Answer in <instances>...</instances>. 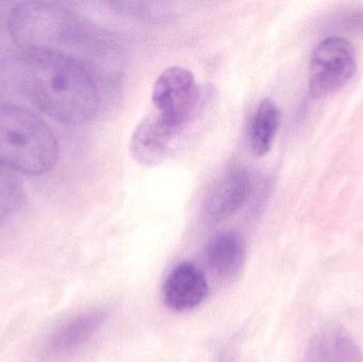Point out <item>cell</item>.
<instances>
[{"label": "cell", "instance_id": "7a4b0ae2", "mask_svg": "<svg viewBox=\"0 0 363 362\" xmlns=\"http://www.w3.org/2000/svg\"><path fill=\"white\" fill-rule=\"evenodd\" d=\"M8 31L21 52H55L74 59V51L84 46L89 34L74 13L48 1L15 6L9 14Z\"/></svg>", "mask_w": 363, "mask_h": 362}, {"label": "cell", "instance_id": "ba28073f", "mask_svg": "<svg viewBox=\"0 0 363 362\" xmlns=\"http://www.w3.org/2000/svg\"><path fill=\"white\" fill-rule=\"evenodd\" d=\"M108 312L89 310L68 320L49 338L45 346V356L59 361L69 356L84 346L106 322Z\"/></svg>", "mask_w": 363, "mask_h": 362}, {"label": "cell", "instance_id": "8992f818", "mask_svg": "<svg viewBox=\"0 0 363 362\" xmlns=\"http://www.w3.org/2000/svg\"><path fill=\"white\" fill-rule=\"evenodd\" d=\"M182 130L157 112L145 117L132 134L130 152L138 164L157 166L167 157Z\"/></svg>", "mask_w": 363, "mask_h": 362}, {"label": "cell", "instance_id": "9c48e42d", "mask_svg": "<svg viewBox=\"0 0 363 362\" xmlns=\"http://www.w3.org/2000/svg\"><path fill=\"white\" fill-rule=\"evenodd\" d=\"M207 293L206 278L192 263H182L174 267L164 282V301L174 312L194 310L202 304Z\"/></svg>", "mask_w": 363, "mask_h": 362}, {"label": "cell", "instance_id": "3957f363", "mask_svg": "<svg viewBox=\"0 0 363 362\" xmlns=\"http://www.w3.org/2000/svg\"><path fill=\"white\" fill-rule=\"evenodd\" d=\"M60 155L55 132L38 114L0 103V163L28 176L50 171Z\"/></svg>", "mask_w": 363, "mask_h": 362}, {"label": "cell", "instance_id": "5b68a950", "mask_svg": "<svg viewBox=\"0 0 363 362\" xmlns=\"http://www.w3.org/2000/svg\"><path fill=\"white\" fill-rule=\"evenodd\" d=\"M199 95L192 72L181 66H172L155 81L152 91L155 111L182 130L198 104Z\"/></svg>", "mask_w": 363, "mask_h": 362}, {"label": "cell", "instance_id": "7c38bea8", "mask_svg": "<svg viewBox=\"0 0 363 362\" xmlns=\"http://www.w3.org/2000/svg\"><path fill=\"white\" fill-rule=\"evenodd\" d=\"M281 125V111L274 101L264 99L259 102L250 127V145L257 157L270 151Z\"/></svg>", "mask_w": 363, "mask_h": 362}, {"label": "cell", "instance_id": "30bf717a", "mask_svg": "<svg viewBox=\"0 0 363 362\" xmlns=\"http://www.w3.org/2000/svg\"><path fill=\"white\" fill-rule=\"evenodd\" d=\"M304 362H363V355L342 325L328 323L311 338Z\"/></svg>", "mask_w": 363, "mask_h": 362}, {"label": "cell", "instance_id": "4fadbf2b", "mask_svg": "<svg viewBox=\"0 0 363 362\" xmlns=\"http://www.w3.org/2000/svg\"><path fill=\"white\" fill-rule=\"evenodd\" d=\"M23 200L25 193L17 172L0 163V222L18 212Z\"/></svg>", "mask_w": 363, "mask_h": 362}, {"label": "cell", "instance_id": "277c9868", "mask_svg": "<svg viewBox=\"0 0 363 362\" xmlns=\"http://www.w3.org/2000/svg\"><path fill=\"white\" fill-rule=\"evenodd\" d=\"M357 67L355 49L345 38H328L313 51L309 87L315 97L342 89L353 78Z\"/></svg>", "mask_w": 363, "mask_h": 362}, {"label": "cell", "instance_id": "6da1fadb", "mask_svg": "<svg viewBox=\"0 0 363 362\" xmlns=\"http://www.w3.org/2000/svg\"><path fill=\"white\" fill-rule=\"evenodd\" d=\"M21 77L30 99L47 116L66 125L91 120L99 91L82 62L55 52H21Z\"/></svg>", "mask_w": 363, "mask_h": 362}, {"label": "cell", "instance_id": "8fae6325", "mask_svg": "<svg viewBox=\"0 0 363 362\" xmlns=\"http://www.w3.org/2000/svg\"><path fill=\"white\" fill-rule=\"evenodd\" d=\"M204 257L213 276L222 281H232L245 267L247 244L236 232H222L208 240Z\"/></svg>", "mask_w": 363, "mask_h": 362}, {"label": "cell", "instance_id": "52a82bcc", "mask_svg": "<svg viewBox=\"0 0 363 362\" xmlns=\"http://www.w3.org/2000/svg\"><path fill=\"white\" fill-rule=\"evenodd\" d=\"M252 184L249 174L241 169L226 174L205 198L202 216L208 223H219L236 214L249 199Z\"/></svg>", "mask_w": 363, "mask_h": 362}]
</instances>
